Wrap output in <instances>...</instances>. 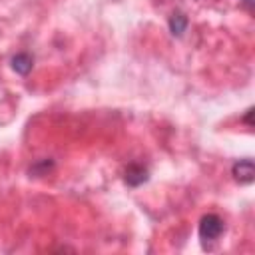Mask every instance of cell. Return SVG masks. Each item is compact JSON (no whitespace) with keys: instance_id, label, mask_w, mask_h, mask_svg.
I'll return each instance as SVG.
<instances>
[{"instance_id":"obj_1","label":"cell","mask_w":255,"mask_h":255,"mask_svg":"<svg viewBox=\"0 0 255 255\" xmlns=\"http://www.w3.org/2000/svg\"><path fill=\"white\" fill-rule=\"evenodd\" d=\"M221 231H223V219H221L219 215L207 213V215L201 217V221H199V237H201L203 241H213V239H217V237L221 235Z\"/></svg>"},{"instance_id":"obj_2","label":"cell","mask_w":255,"mask_h":255,"mask_svg":"<svg viewBox=\"0 0 255 255\" xmlns=\"http://www.w3.org/2000/svg\"><path fill=\"white\" fill-rule=\"evenodd\" d=\"M233 177L239 181V183H253L255 179V165L251 159H239L235 165H233Z\"/></svg>"},{"instance_id":"obj_3","label":"cell","mask_w":255,"mask_h":255,"mask_svg":"<svg viewBox=\"0 0 255 255\" xmlns=\"http://www.w3.org/2000/svg\"><path fill=\"white\" fill-rule=\"evenodd\" d=\"M145 179H147V169H145V167L133 163V165H129V167L126 169V181H128L129 185H133V187H135V185H141Z\"/></svg>"},{"instance_id":"obj_4","label":"cell","mask_w":255,"mask_h":255,"mask_svg":"<svg viewBox=\"0 0 255 255\" xmlns=\"http://www.w3.org/2000/svg\"><path fill=\"white\" fill-rule=\"evenodd\" d=\"M32 66H34V60H32L30 54H16V56L12 58V68H14L18 74H22V76H26V74L32 70Z\"/></svg>"},{"instance_id":"obj_5","label":"cell","mask_w":255,"mask_h":255,"mask_svg":"<svg viewBox=\"0 0 255 255\" xmlns=\"http://www.w3.org/2000/svg\"><path fill=\"white\" fill-rule=\"evenodd\" d=\"M187 28V18L181 14V12H175L171 18H169V30L175 34V36H181Z\"/></svg>"},{"instance_id":"obj_6","label":"cell","mask_w":255,"mask_h":255,"mask_svg":"<svg viewBox=\"0 0 255 255\" xmlns=\"http://www.w3.org/2000/svg\"><path fill=\"white\" fill-rule=\"evenodd\" d=\"M241 4H243L249 12H253V0H241Z\"/></svg>"},{"instance_id":"obj_7","label":"cell","mask_w":255,"mask_h":255,"mask_svg":"<svg viewBox=\"0 0 255 255\" xmlns=\"http://www.w3.org/2000/svg\"><path fill=\"white\" fill-rule=\"evenodd\" d=\"M251 114H253V108H249V110H247V116H245V122H247L249 126H253V122H251Z\"/></svg>"}]
</instances>
